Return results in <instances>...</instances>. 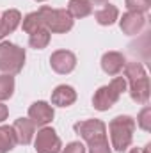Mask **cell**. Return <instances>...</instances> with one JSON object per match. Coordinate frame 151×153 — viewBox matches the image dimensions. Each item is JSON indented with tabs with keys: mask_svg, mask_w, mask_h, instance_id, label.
I'll return each instance as SVG.
<instances>
[{
	"mask_svg": "<svg viewBox=\"0 0 151 153\" xmlns=\"http://www.w3.org/2000/svg\"><path fill=\"white\" fill-rule=\"evenodd\" d=\"M75 132L80 134L87 144H89V153H110V146L107 141V126L100 119H87L80 121L75 125Z\"/></svg>",
	"mask_w": 151,
	"mask_h": 153,
	"instance_id": "1",
	"label": "cell"
},
{
	"mask_svg": "<svg viewBox=\"0 0 151 153\" xmlns=\"http://www.w3.org/2000/svg\"><path fill=\"white\" fill-rule=\"evenodd\" d=\"M124 75L130 82V94L137 103H146L150 98V78L144 71V66L137 61L124 64Z\"/></svg>",
	"mask_w": 151,
	"mask_h": 153,
	"instance_id": "2",
	"label": "cell"
},
{
	"mask_svg": "<svg viewBox=\"0 0 151 153\" xmlns=\"http://www.w3.org/2000/svg\"><path fill=\"white\" fill-rule=\"evenodd\" d=\"M133 130H135V121L130 116H117L110 121L109 132L115 152H124L130 148L133 139Z\"/></svg>",
	"mask_w": 151,
	"mask_h": 153,
	"instance_id": "3",
	"label": "cell"
},
{
	"mask_svg": "<svg viewBox=\"0 0 151 153\" xmlns=\"http://www.w3.org/2000/svg\"><path fill=\"white\" fill-rule=\"evenodd\" d=\"M38 13L41 16V20H43V25L50 32L62 34V32H68L73 27V16L66 9H52L48 5H43Z\"/></svg>",
	"mask_w": 151,
	"mask_h": 153,
	"instance_id": "4",
	"label": "cell"
},
{
	"mask_svg": "<svg viewBox=\"0 0 151 153\" xmlns=\"http://www.w3.org/2000/svg\"><path fill=\"white\" fill-rule=\"evenodd\" d=\"M126 89V78L124 76H115L109 85H103L96 91V94L93 96V103L94 109L98 111H109L114 103L119 100V96L124 93Z\"/></svg>",
	"mask_w": 151,
	"mask_h": 153,
	"instance_id": "5",
	"label": "cell"
},
{
	"mask_svg": "<svg viewBox=\"0 0 151 153\" xmlns=\"http://www.w3.org/2000/svg\"><path fill=\"white\" fill-rule=\"evenodd\" d=\"M25 64V50L13 43H0V71L16 75Z\"/></svg>",
	"mask_w": 151,
	"mask_h": 153,
	"instance_id": "6",
	"label": "cell"
},
{
	"mask_svg": "<svg viewBox=\"0 0 151 153\" xmlns=\"http://www.w3.org/2000/svg\"><path fill=\"white\" fill-rule=\"evenodd\" d=\"M36 150L38 153H59L61 152V139L53 128H41L36 135Z\"/></svg>",
	"mask_w": 151,
	"mask_h": 153,
	"instance_id": "7",
	"label": "cell"
},
{
	"mask_svg": "<svg viewBox=\"0 0 151 153\" xmlns=\"http://www.w3.org/2000/svg\"><path fill=\"white\" fill-rule=\"evenodd\" d=\"M50 64H52V68H53L57 73L66 75V73H70V71L75 70L76 57H75V53L70 52V50H57L55 53H52Z\"/></svg>",
	"mask_w": 151,
	"mask_h": 153,
	"instance_id": "8",
	"label": "cell"
},
{
	"mask_svg": "<svg viewBox=\"0 0 151 153\" xmlns=\"http://www.w3.org/2000/svg\"><path fill=\"white\" fill-rule=\"evenodd\" d=\"M29 119L34 123V126H44L53 119V109L46 102H36L29 109Z\"/></svg>",
	"mask_w": 151,
	"mask_h": 153,
	"instance_id": "9",
	"label": "cell"
},
{
	"mask_svg": "<svg viewBox=\"0 0 151 153\" xmlns=\"http://www.w3.org/2000/svg\"><path fill=\"white\" fill-rule=\"evenodd\" d=\"M144 23H146V18H144L142 13L130 11V13H126V14L123 16V20H121V30H123L124 34H128V36H133V34H137V32L142 30Z\"/></svg>",
	"mask_w": 151,
	"mask_h": 153,
	"instance_id": "10",
	"label": "cell"
},
{
	"mask_svg": "<svg viewBox=\"0 0 151 153\" xmlns=\"http://www.w3.org/2000/svg\"><path fill=\"white\" fill-rule=\"evenodd\" d=\"M124 64H126V61H124L123 53H119V52H107V53L101 57V68H103V71L109 73V75H117V73H121L123 68H124Z\"/></svg>",
	"mask_w": 151,
	"mask_h": 153,
	"instance_id": "11",
	"label": "cell"
},
{
	"mask_svg": "<svg viewBox=\"0 0 151 153\" xmlns=\"http://www.w3.org/2000/svg\"><path fill=\"white\" fill-rule=\"evenodd\" d=\"M13 128H14V134H16V139H18L20 144H29V143L32 141L36 126H34V123H32L30 119H27V117H20V119L14 121Z\"/></svg>",
	"mask_w": 151,
	"mask_h": 153,
	"instance_id": "12",
	"label": "cell"
},
{
	"mask_svg": "<svg viewBox=\"0 0 151 153\" xmlns=\"http://www.w3.org/2000/svg\"><path fill=\"white\" fill-rule=\"evenodd\" d=\"M76 100V93L71 85H59L52 94V103L57 107H70Z\"/></svg>",
	"mask_w": 151,
	"mask_h": 153,
	"instance_id": "13",
	"label": "cell"
},
{
	"mask_svg": "<svg viewBox=\"0 0 151 153\" xmlns=\"http://www.w3.org/2000/svg\"><path fill=\"white\" fill-rule=\"evenodd\" d=\"M20 20H21V14L16 11V9H9L5 11L2 16H0V39L7 34H11L18 25H20Z\"/></svg>",
	"mask_w": 151,
	"mask_h": 153,
	"instance_id": "14",
	"label": "cell"
},
{
	"mask_svg": "<svg viewBox=\"0 0 151 153\" xmlns=\"http://www.w3.org/2000/svg\"><path fill=\"white\" fill-rule=\"evenodd\" d=\"M68 13L73 18H85L93 13V2L91 0H71L68 4Z\"/></svg>",
	"mask_w": 151,
	"mask_h": 153,
	"instance_id": "15",
	"label": "cell"
},
{
	"mask_svg": "<svg viewBox=\"0 0 151 153\" xmlns=\"http://www.w3.org/2000/svg\"><path fill=\"white\" fill-rule=\"evenodd\" d=\"M18 144L16 134L13 126H0V153L11 152Z\"/></svg>",
	"mask_w": 151,
	"mask_h": 153,
	"instance_id": "16",
	"label": "cell"
},
{
	"mask_svg": "<svg viewBox=\"0 0 151 153\" xmlns=\"http://www.w3.org/2000/svg\"><path fill=\"white\" fill-rule=\"evenodd\" d=\"M117 7L115 5H110V4H105L100 11H96V22L100 25H112L114 22L117 20Z\"/></svg>",
	"mask_w": 151,
	"mask_h": 153,
	"instance_id": "17",
	"label": "cell"
},
{
	"mask_svg": "<svg viewBox=\"0 0 151 153\" xmlns=\"http://www.w3.org/2000/svg\"><path fill=\"white\" fill-rule=\"evenodd\" d=\"M41 29H46V27L43 25V20H41V16H39L38 11L25 16V20H23V30H25L27 34H34V32H38Z\"/></svg>",
	"mask_w": 151,
	"mask_h": 153,
	"instance_id": "18",
	"label": "cell"
},
{
	"mask_svg": "<svg viewBox=\"0 0 151 153\" xmlns=\"http://www.w3.org/2000/svg\"><path fill=\"white\" fill-rule=\"evenodd\" d=\"M14 93V76L13 75H0V100H9Z\"/></svg>",
	"mask_w": 151,
	"mask_h": 153,
	"instance_id": "19",
	"label": "cell"
},
{
	"mask_svg": "<svg viewBox=\"0 0 151 153\" xmlns=\"http://www.w3.org/2000/svg\"><path fill=\"white\" fill-rule=\"evenodd\" d=\"M30 46L32 48H36V50H41V48H44L48 43H50V30L48 29H41L38 32H34V34H30Z\"/></svg>",
	"mask_w": 151,
	"mask_h": 153,
	"instance_id": "20",
	"label": "cell"
},
{
	"mask_svg": "<svg viewBox=\"0 0 151 153\" xmlns=\"http://www.w3.org/2000/svg\"><path fill=\"white\" fill-rule=\"evenodd\" d=\"M150 0H126V7L135 13H144L150 9Z\"/></svg>",
	"mask_w": 151,
	"mask_h": 153,
	"instance_id": "21",
	"label": "cell"
},
{
	"mask_svg": "<svg viewBox=\"0 0 151 153\" xmlns=\"http://www.w3.org/2000/svg\"><path fill=\"white\" fill-rule=\"evenodd\" d=\"M137 123H139V126H141L142 130H146V132L151 128V109L150 107H144V109L141 111Z\"/></svg>",
	"mask_w": 151,
	"mask_h": 153,
	"instance_id": "22",
	"label": "cell"
},
{
	"mask_svg": "<svg viewBox=\"0 0 151 153\" xmlns=\"http://www.w3.org/2000/svg\"><path fill=\"white\" fill-rule=\"evenodd\" d=\"M64 153H85V148L82 143H70L64 148Z\"/></svg>",
	"mask_w": 151,
	"mask_h": 153,
	"instance_id": "23",
	"label": "cell"
},
{
	"mask_svg": "<svg viewBox=\"0 0 151 153\" xmlns=\"http://www.w3.org/2000/svg\"><path fill=\"white\" fill-rule=\"evenodd\" d=\"M5 117H7V107H5V105L0 102V123H2Z\"/></svg>",
	"mask_w": 151,
	"mask_h": 153,
	"instance_id": "24",
	"label": "cell"
},
{
	"mask_svg": "<svg viewBox=\"0 0 151 153\" xmlns=\"http://www.w3.org/2000/svg\"><path fill=\"white\" fill-rule=\"evenodd\" d=\"M150 152H151V144H146L142 150H139V148H133L130 153H150Z\"/></svg>",
	"mask_w": 151,
	"mask_h": 153,
	"instance_id": "25",
	"label": "cell"
},
{
	"mask_svg": "<svg viewBox=\"0 0 151 153\" xmlns=\"http://www.w3.org/2000/svg\"><path fill=\"white\" fill-rule=\"evenodd\" d=\"M96 5H103V4H107V0H93Z\"/></svg>",
	"mask_w": 151,
	"mask_h": 153,
	"instance_id": "26",
	"label": "cell"
},
{
	"mask_svg": "<svg viewBox=\"0 0 151 153\" xmlns=\"http://www.w3.org/2000/svg\"><path fill=\"white\" fill-rule=\"evenodd\" d=\"M39 2H41V0H39Z\"/></svg>",
	"mask_w": 151,
	"mask_h": 153,
	"instance_id": "27",
	"label": "cell"
}]
</instances>
